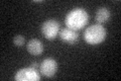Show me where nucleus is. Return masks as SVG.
Returning a JSON list of instances; mask_svg holds the SVG:
<instances>
[{"label":"nucleus","mask_w":121,"mask_h":81,"mask_svg":"<svg viewBox=\"0 0 121 81\" xmlns=\"http://www.w3.org/2000/svg\"><path fill=\"white\" fill-rule=\"evenodd\" d=\"M40 30L44 38H47L48 41H52L60 32V22L56 21V19H48L41 24Z\"/></svg>","instance_id":"obj_3"},{"label":"nucleus","mask_w":121,"mask_h":81,"mask_svg":"<svg viewBox=\"0 0 121 81\" xmlns=\"http://www.w3.org/2000/svg\"><path fill=\"white\" fill-rule=\"evenodd\" d=\"M58 71V63L52 58H47L39 64V73L47 78H52Z\"/></svg>","instance_id":"obj_5"},{"label":"nucleus","mask_w":121,"mask_h":81,"mask_svg":"<svg viewBox=\"0 0 121 81\" xmlns=\"http://www.w3.org/2000/svg\"><path fill=\"white\" fill-rule=\"evenodd\" d=\"M107 32L102 24H93L88 26L84 32V40L89 45H99L105 41Z\"/></svg>","instance_id":"obj_2"},{"label":"nucleus","mask_w":121,"mask_h":81,"mask_svg":"<svg viewBox=\"0 0 121 81\" xmlns=\"http://www.w3.org/2000/svg\"><path fill=\"white\" fill-rule=\"evenodd\" d=\"M111 17V12L107 7H99L95 14V20L97 21V24H104L109 21Z\"/></svg>","instance_id":"obj_8"},{"label":"nucleus","mask_w":121,"mask_h":81,"mask_svg":"<svg viewBox=\"0 0 121 81\" xmlns=\"http://www.w3.org/2000/svg\"><path fill=\"white\" fill-rule=\"evenodd\" d=\"M26 50L32 56H39L43 52V44L37 38H30L26 45Z\"/></svg>","instance_id":"obj_7"},{"label":"nucleus","mask_w":121,"mask_h":81,"mask_svg":"<svg viewBox=\"0 0 121 81\" xmlns=\"http://www.w3.org/2000/svg\"><path fill=\"white\" fill-rule=\"evenodd\" d=\"M24 43H25V38L23 36H21V34H17V36H15L13 38V44L15 46H17V47L23 46Z\"/></svg>","instance_id":"obj_9"},{"label":"nucleus","mask_w":121,"mask_h":81,"mask_svg":"<svg viewBox=\"0 0 121 81\" xmlns=\"http://www.w3.org/2000/svg\"><path fill=\"white\" fill-rule=\"evenodd\" d=\"M30 67H32V68H35V69H37V68H39V64L37 63V62H33L30 64Z\"/></svg>","instance_id":"obj_10"},{"label":"nucleus","mask_w":121,"mask_h":81,"mask_svg":"<svg viewBox=\"0 0 121 81\" xmlns=\"http://www.w3.org/2000/svg\"><path fill=\"white\" fill-rule=\"evenodd\" d=\"M60 38L64 43L69 44V45H74L76 43H78L79 40V33L76 32V30H73L71 29L65 28L63 29H60Z\"/></svg>","instance_id":"obj_6"},{"label":"nucleus","mask_w":121,"mask_h":81,"mask_svg":"<svg viewBox=\"0 0 121 81\" xmlns=\"http://www.w3.org/2000/svg\"><path fill=\"white\" fill-rule=\"evenodd\" d=\"M89 21V14L88 12L81 7H76L69 11L65 18V24L68 29L73 30H80L84 29Z\"/></svg>","instance_id":"obj_1"},{"label":"nucleus","mask_w":121,"mask_h":81,"mask_svg":"<svg viewBox=\"0 0 121 81\" xmlns=\"http://www.w3.org/2000/svg\"><path fill=\"white\" fill-rule=\"evenodd\" d=\"M14 79L16 81H39L40 73L37 71V69L29 66L18 70L15 73Z\"/></svg>","instance_id":"obj_4"}]
</instances>
